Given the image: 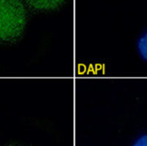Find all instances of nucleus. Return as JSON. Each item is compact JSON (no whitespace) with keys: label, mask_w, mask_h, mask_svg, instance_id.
Instances as JSON below:
<instances>
[{"label":"nucleus","mask_w":147,"mask_h":146,"mask_svg":"<svg viewBox=\"0 0 147 146\" xmlns=\"http://www.w3.org/2000/svg\"><path fill=\"white\" fill-rule=\"evenodd\" d=\"M138 48L142 57L147 60V33L139 40Z\"/></svg>","instance_id":"3"},{"label":"nucleus","mask_w":147,"mask_h":146,"mask_svg":"<svg viewBox=\"0 0 147 146\" xmlns=\"http://www.w3.org/2000/svg\"><path fill=\"white\" fill-rule=\"evenodd\" d=\"M32 8L37 10H52L63 3L65 0H25Z\"/></svg>","instance_id":"2"},{"label":"nucleus","mask_w":147,"mask_h":146,"mask_svg":"<svg viewBox=\"0 0 147 146\" xmlns=\"http://www.w3.org/2000/svg\"><path fill=\"white\" fill-rule=\"evenodd\" d=\"M26 24V11L21 0H0V41L17 39Z\"/></svg>","instance_id":"1"},{"label":"nucleus","mask_w":147,"mask_h":146,"mask_svg":"<svg viewBox=\"0 0 147 146\" xmlns=\"http://www.w3.org/2000/svg\"><path fill=\"white\" fill-rule=\"evenodd\" d=\"M133 146H147V135L140 138Z\"/></svg>","instance_id":"4"}]
</instances>
